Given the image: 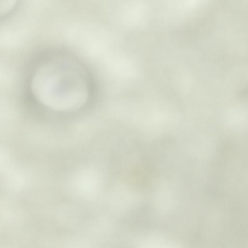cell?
<instances>
[{"label": "cell", "instance_id": "6da1fadb", "mask_svg": "<svg viewBox=\"0 0 248 248\" xmlns=\"http://www.w3.org/2000/svg\"><path fill=\"white\" fill-rule=\"evenodd\" d=\"M35 97L52 109H76L86 102L89 89L83 72L74 62L61 58L50 59L35 71L31 81Z\"/></svg>", "mask_w": 248, "mask_h": 248}, {"label": "cell", "instance_id": "7a4b0ae2", "mask_svg": "<svg viewBox=\"0 0 248 248\" xmlns=\"http://www.w3.org/2000/svg\"><path fill=\"white\" fill-rule=\"evenodd\" d=\"M16 2L15 0H0V17L11 11Z\"/></svg>", "mask_w": 248, "mask_h": 248}]
</instances>
